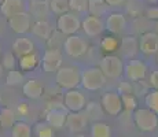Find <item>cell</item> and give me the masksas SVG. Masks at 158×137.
<instances>
[{"label": "cell", "instance_id": "obj_1", "mask_svg": "<svg viewBox=\"0 0 158 137\" xmlns=\"http://www.w3.org/2000/svg\"><path fill=\"white\" fill-rule=\"evenodd\" d=\"M55 82L62 89H76L78 85H81V71L73 66L60 67L55 73Z\"/></svg>", "mask_w": 158, "mask_h": 137}, {"label": "cell", "instance_id": "obj_2", "mask_svg": "<svg viewBox=\"0 0 158 137\" xmlns=\"http://www.w3.org/2000/svg\"><path fill=\"white\" fill-rule=\"evenodd\" d=\"M132 119L142 132H154L158 127V114L147 107L136 108L132 114Z\"/></svg>", "mask_w": 158, "mask_h": 137}, {"label": "cell", "instance_id": "obj_3", "mask_svg": "<svg viewBox=\"0 0 158 137\" xmlns=\"http://www.w3.org/2000/svg\"><path fill=\"white\" fill-rule=\"evenodd\" d=\"M106 75L99 67H87L81 71V87L87 91H99L105 87Z\"/></svg>", "mask_w": 158, "mask_h": 137}, {"label": "cell", "instance_id": "obj_4", "mask_svg": "<svg viewBox=\"0 0 158 137\" xmlns=\"http://www.w3.org/2000/svg\"><path fill=\"white\" fill-rule=\"evenodd\" d=\"M124 66L125 65L123 63V59L115 55H106L99 63V69L103 71L106 78L110 80H117L124 74Z\"/></svg>", "mask_w": 158, "mask_h": 137}, {"label": "cell", "instance_id": "obj_5", "mask_svg": "<svg viewBox=\"0 0 158 137\" xmlns=\"http://www.w3.org/2000/svg\"><path fill=\"white\" fill-rule=\"evenodd\" d=\"M63 50L65 54L70 58H81L87 54L88 51V42L85 38L81 36L72 34L63 41Z\"/></svg>", "mask_w": 158, "mask_h": 137}, {"label": "cell", "instance_id": "obj_6", "mask_svg": "<svg viewBox=\"0 0 158 137\" xmlns=\"http://www.w3.org/2000/svg\"><path fill=\"white\" fill-rule=\"evenodd\" d=\"M124 75L131 82L143 81L147 75V65L143 60L129 59L124 66Z\"/></svg>", "mask_w": 158, "mask_h": 137}, {"label": "cell", "instance_id": "obj_7", "mask_svg": "<svg viewBox=\"0 0 158 137\" xmlns=\"http://www.w3.org/2000/svg\"><path fill=\"white\" fill-rule=\"evenodd\" d=\"M81 21L80 18L73 13H66L58 17L56 19V27L62 34H74L81 29Z\"/></svg>", "mask_w": 158, "mask_h": 137}, {"label": "cell", "instance_id": "obj_8", "mask_svg": "<svg viewBox=\"0 0 158 137\" xmlns=\"http://www.w3.org/2000/svg\"><path fill=\"white\" fill-rule=\"evenodd\" d=\"M63 106L70 112H80L81 110L85 108L87 99L84 93L78 89H69L63 95Z\"/></svg>", "mask_w": 158, "mask_h": 137}, {"label": "cell", "instance_id": "obj_9", "mask_svg": "<svg viewBox=\"0 0 158 137\" xmlns=\"http://www.w3.org/2000/svg\"><path fill=\"white\" fill-rule=\"evenodd\" d=\"M101 104H102L106 114L113 115V117L121 114V111H123V108H124L121 95L118 92H114V91H109V92H106L105 95L102 96Z\"/></svg>", "mask_w": 158, "mask_h": 137}, {"label": "cell", "instance_id": "obj_10", "mask_svg": "<svg viewBox=\"0 0 158 137\" xmlns=\"http://www.w3.org/2000/svg\"><path fill=\"white\" fill-rule=\"evenodd\" d=\"M62 62H63V55L58 48H50L47 50L43 55L41 59V66L45 73H54L58 71L62 67Z\"/></svg>", "mask_w": 158, "mask_h": 137}, {"label": "cell", "instance_id": "obj_11", "mask_svg": "<svg viewBox=\"0 0 158 137\" xmlns=\"http://www.w3.org/2000/svg\"><path fill=\"white\" fill-rule=\"evenodd\" d=\"M84 33L88 37H98L99 34H102V32L106 29L105 22L102 21V18L94 17V15H88L84 18L83 23H81Z\"/></svg>", "mask_w": 158, "mask_h": 137}, {"label": "cell", "instance_id": "obj_12", "mask_svg": "<svg viewBox=\"0 0 158 137\" xmlns=\"http://www.w3.org/2000/svg\"><path fill=\"white\" fill-rule=\"evenodd\" d=\"M30 25H32V19L28 13H21L8 19V26L17 34H23V33L29 32Z\"/></svg>", "mask_w": 158, "mask_h": 137}, {"label": "cell", "instance_id": "obj_13", "mask_svg": "<svg viewBox=\"0 0 158 137\" xmlns=\"http://www.w3.org/2000/svg\"><path fill=\"white\" fill-rule=\"evenodd\" d=\"M139 50L144 55L158 54V34L154 32H146L139 38Z\"/></svg>", "mask_w": 158, "mask_h": 137}, {"label": "cell", "instance_id": "obj_14", "mask_svg": "<svg viewBox=\"0 0 158 137\" xmlns=\"http://www.w3.org/2000/svg\"><path fill=\"white\" fill-rule=\"evenodd\" d=\"M68 114L65 106L63 107H56V108H51L50 111L45 115V122L50 125L54 129H60L66 125V119H68Z\"/></svg>", "mask_w": 158, "mask_h": 137}, {"label": "cell", "instance_id": "obj_15", "mask_svg": "<svg viewBox=\"0 0 158 137\" xmlns=\"http://www.w3.org/2000/svg\"><path fill=\"white\" fill-rule=\"evenodd\" d=\"M105 26L113 34H121L127 29V18L121 13H111L106 18Z\"/></svg>", "mask_w": 158, "mask_h": 137}, {"label": "cell", "instance_id": "obj_16", "mask_svg": "<svg viewBox=\"0 0 158 137\" xmlns=\"http://www.w3.org/2000/svg\"><path fill=\"white\" fill-rule=\"evenodd\" d=\"M87 115L83 112H69L68 119H66V126L72 133H80L87 127Z\"/></svg>", "mask_w": 158, "mask_h": 137}, {"label": "cell", "instance_id": "obj_17", "mask_svg": "<svg viewBox=\"0 0 158 137\" xmlns=\"http://www.w3.org/2000/svg\"><path fill=\"white\" fill-rule=\"evenodd\" d=\"M138 50H139V41L135 36H125V37L121 38L120 51L124 58H127L128 60L133 59V56L138 54Z\"/></svg>", "mask_w": 158, "mask_h": 137}, {"label": "cell", "instance_id": "obj_18", "mask_svg": "<svg viewBox=\"0 0 158 137\" xmlns=\"http://www.w3.org/2000/svg\"><path fill=\"white\" fill-rule=\"evenodd\" d=\"M0 13L10 19L14 15L25 13V2L23 0H4L3 4L0 6Z\"/></svg>", "mask_w": 158, "mask_h": 137}, {"label": "cell", "instance_id": "obj_19", "mask_svg": "<svg viewBox=\"0 0 158 137\" xmlns=\"http://www.w3.org/2000/svg\"><path fill=\"white\" fill-rule=\"evenodd\" d=\"M33 51H35V44H33V41L28 37H18V38H15V41L13 42V52L17 55L18 58L33 54Z\"/></svg>", "mask_w": 158, "mask_h": 137}, {"label": "cell", "instance_id": "obj_20", "mask_svg": "<svg viewBox=\"0 0 158 137\" xmlns=\"http://www.w3.org/2000/svg\"><path fill=\"white\" fill-rule=\"evenodd\" d=\"M22 93L28 99H39L43 95V85L39 80H28L22 87Z\"/></svg>", "mask_w": 158, "mask_h": 137}, {"label": "cell", "instance_id": "obj_21", "mask_svg": "<svg viewBox=\"0 0 158 137\" xmlns=\"http://www.w3.org/2000/svg\"><path fill=\"white\" fill-rule=\"evenodd\" d=\"M105 114V110H103L102 104L98 102H89L85 106V115L88 119L94 121V122H98L103 118Z\"/></svg>", "mask_w": 158, "mask_h": 137}, {"label": "cell", "instance_id": "obj_22", "mask_svg": "<svg viewBox=\"0 0 158 137\" xmlns=\"http://www.w3.org/2000/svg\"><path fill=\"white\" fill-rule=\"evenodd\" d=\"M51 25L44 19H39L37 22H35V25L32 26V33L36 36V37H40L43 40H48L51 36Z\"/></svg>", "mask_w": 158, "mask_h": 137}, {"label": "cell", "instance_id": "obj_23", "mask_svg": "<svg viewBox=\"0 0 158 137\" xmlns=\"http://www.w3.org/2000/svg\"><path fill=\"white\" fill-rule=\"evenodd\" d=\"M91 137H113L111 126L102 121L94 122L91 125Z\"/></svg>", "mask_w": 158, "mask_h": 137}, {"label": "cell", "instance_id": "obj_24", "mask_svg": "<svg viewBox=\"0 0 158 137\" xmlns=\"http://www.w3.org/2000/svg\"><path fill=\"white\" fill-rule=\"evenodd\" d=\"M107 7L109 4L105 0H88V13L94 17L101 18L107 13Z\"/></svg>", "mask_w": 158, "mask_h": 137}, {"label": "cell", "instance_id": "obj_25", "mask_svg": "<svg viewBox=\"0 0 158 137\" xmlns=\"http://www.w3.org/2000/svg\"><path fill=\"white\" fill-rule=\"evenodd\" d=\"M17 119H15V112L11 108L3 107L0 110V126L3 129H11L15 125Z\"/></svg>", "mask_w": 158, "mask_h": 137}, {"label": "cell", "instance_id": "obj_26", "mask_svg": "<svg viewBox=\"0 0 158 137\" xmlns=\"http://www.w3.org/2000/svg\"><path fill=\"white\" fill-rule=\"evenodd\" d=\"M11 137H32V126L23 121H17L11 127Z\"/></svg>", "mask_w": 158, "mask_h": 137}, {"label": "cell", "instance_id": "obj_27", "mask_svg": "<svg viewBox=\"0 0 158 137\" xmlns=\"http://www.w3.org/2000/svg\"><path fill=\"white\" fill-rule=\"evenodd\" d=\"M37 63H39V56L35 52L19 58V67H21L22 71H29V70H33L36 66H37Z\"/></svg>", "mask_w": 158, "mask_h": 137}, {"label": "cell", "instance_id": "obj_28", "mask_svg": "<svg viewBox=\"0 0 158 137\" xmlns=\"http://www.w3.org/2000/svg\"><path fill=\"white\" fill-rule=\"evenodd\" d=\"M120 42L121 41H118V38H115L114 36H106V37L102 38L101 47L105 52H114V51L118 50Z\"/></svg>", "mask_w": 158, "mask_h": 137}, {"label": "cell", "instance_id": "obj_29", "mask_svg": "<svg viewBox=\"0 0 158 137\" xmlns=\"http://www.w3.org/2000/svg\"><path fill=\"white\" fill-rule=\"evenodd\" d=\"M144 104L147 108L158 114V89H150L144 96Z\"/></svg>", "mask_w": 158, "mask_h": 137}, {"label": "cell", "instance_id": "obj_30", "mask_svg": "<svg viewBox=\"0 0 158 137\" xmlns=\"http://www.w3.org/2000/svg\"><path fill=\"white\" fill-rule=\"evenodd\" d=\"M50 7L52 10V13L55 14H66L70 7H69V0H51L50 2Z\"/></svg>", "mask_w": 158, "mask_h": 137}, {"label": "cell", "instance_id": "obj_31", "mask_svg": "<svg viewBox=\"0 0 158 137\" xmlns=\"http://www.w3.org/2000/svg\"><path fill=\"white\" fill-rule=\"evenodd\" d=\"M23 82V74L18 70H10L6 75V84L8 87H17Z\"/></svg>", "mask_w": 158, "mask_h": 137}, {"label": "cell", "instance_id": "obj_32", "mask_svg": "<svg viewBox=\"0 0 158 137\" xmlns=\"http://www.w3.org/2000/svg\"><path fill=\"white\" fill-rule=\"evenodd\" d=\"M121 99H123V106L127 111H135L138 108V99L135 93H124L121 95Z\"/></svg>", "mask_w": 158, "mask_h": 137}, {"label": "cell", "instance_id": "obj_33", "mask_svg": "<svg viewBox=\"0 0 158 137\" xmlns=\"http://www.w3.org/2000/svg\"><path fill=\"white\" fill-rule=\"evenodd\" d=\"M37 137H54V127H51L47 122H39L35 127Z\"/></svg>", "mask_w": 158, "mask_h": 137}, {"label": "cell", "instance_id": "obj_34", "mask_svg": "<svg viewBox=\"0 0 158 137\" xmlns=\"http://www.w3.org/2000/svg\"><path fill=\"white\" fill-rule=\"evenodd\" d=\"M69 7L76 13H85L88 10V2L87 0H69Z\"/></svg>", "mask_w": 158, "mask_h": 137}, {"label": "cell", "instance_id": "obj_35", "mask_svg": "<svg viewBox=\"0 0 158 137\" xmlns=\"http://www.w3.org/2000/svg\"><path fill=\"white\" fill-rule=\"evenodd\" d=\"M2 65H3V67L7 69L8 71H10V70H14L15 65H17V62H15V56H14V54H11V52H6L4 55H3V62H2Z\"/></svg>", "mask_w": 158, "mask_h": 137}, {"label": "cell", "instance_id": "obj_36", "mask_svg": "<svg viewBox=\"0 0 158 137\" xmlns=\"http://www.w3.org/2000/svg\"><path fill=\"white\" fill-rule=\"evenodd\" d=\"M35 6H30L32 8V14H36L37 18H43V15L47 14V7H45V3H40V2H36L33 3Z\"/></svg>", "mask_w": 158, "mask_h": 137}, {"label": "cell", "instance_id": "obj_37", "mask_svg": "<svg viewBox=\"0 0 158 137\" xmlns=\"http://www.w3.org/2000/svg\"><path fill=\"white\" fill-rule=\"evenodd\" d=\"M118 93L120 95H124V93H135V88L131 84V81H123L118 85Z\"/></svg>", "mask_w": 158, "mask_h": 137}, {"label": "cell", "instance_id": "obj_38", "mask_svg": "<svg viewBox=\"0 0 158 137\" xmlns=\"http://www.w3.org/2000/svg\"><path fill=\"white\" fill-rule=\"evenodd\" d=\"M148 85L151 87V89H158V70H153L148 78Z\"/></svg>", "mask_w": 158, "mask_h": 137}, {"label": "cell", "instance_id": "obj_39", "mask_svg": "<svg viewBox=\"0 0 158 137\" xmlns=\"http://www.w3.org/2000/svg\"><path fill=\"white\" fill-rule=\"evenodd\" d=\"M146 15H147L148 19L153 21H158V7H150L146 11Z\"/></svg>", "mask_w": 158, "mask_h": 137}, {"label": "cell", "instance_id": "obj_40", "mask_svg": "<svg viewBox=\"0 0 158 137\" xmlns=\"http://www.w3.org/2000/svg\"><path fill=\"white\" fill-rule=\"evenodd\" d=\"M106 3H107L109 6H120V4H123L125 0H105Z\"/></svg>", "mask_w": 158, "mask_h": 137}, {"label": "cell", "instance_id": "obj_41", "mask_svg": "<svg viewBox=\"0 0 158 137\" xmlns=\"http://www.w3.org/2000/svg\"><path fill=\"white\" fill-rule=\"evenodd\" d=\"M18 111H19L21 114H26L28 108H26V104H25V103H19V106H18Z\"/></svg>", "mask_w": 158, "mask_h": 137}, {"label": "cell", "instance_id": "obj_42", "mask_svg": "<svg viewBox=\"0 0 158 137\" xmlns=\"http://www.w3.org/2000/svg\"><path fill=\"white\" fill-rule=\"evenodd\" d=\"M3 74H4V67H3V65L0 63V78L3 77Z\"/></svg>", "mask_w": 158, "mask_h": 137}, {"label": "cell", "instance_id": "obj_43", "mask_svg": "<svg viewBox=\"0 0 158 137\" xmlns=\"http://www.w3.org/2000/svg\"><path fill=\"white\" fill-rule=\"evenodd\" d=\"M146 2H148V3H157L158 0H146Z\"/></svg>", "mask_w": 158, "mask_h": 137}, {"label": "cell", "instance_id": "obj_44", "mask_svg": "<svg viewBox=\"0 0 158 137\" xmlns=\"http://www.w3.org/2000/svg\"><path fill=\"white\" fill-rule=\"evenodd\" d=\"M74 137H87V136H84V135H76Z\"/></svg>", "mask_w": 158, "mask_h": 137}, {"label": "cell", "instance_id": "obj_45", "mask_svg": "<svg viewBox=\"0 0 158 137\" xmlns=\"http://www.w3.org/2000/svg\"><path fill=\"white\" fill-rule=\"evenodd\" d=\"M3 2H4V0H0V6H2V4H3Z\"/></svg>", "mask_w": 158, "mask_h": 137}, {"label": "cell", "instance_id": "obj_46", "mask_svg": "<svg viewBox=\"0 0 158 137\" xmlns=\"http://www.w3.org/2000/svg\"><path fill=\"white\" fill-rule=\"evenodd\" d=\"M0 54H2V45H0Z\"/></svg>", "mask_w": 158, "mask_h": 137}, {"label": "cell", "instance_id": "obj_47", "mask_svg": "<svg viewBox=\"0 0 158 137\" xmlns=\"http://www.w3.org/2000/svg\"><path fill=\"white\" fill-rule=\"evenodd\" d=\"M157 63H158V56H157Z\"/></svg>", "mask_w": 158, "mask_h": 137}]
</instances>
